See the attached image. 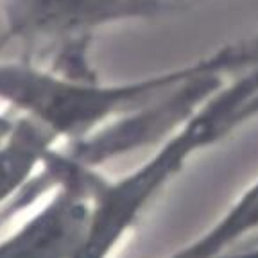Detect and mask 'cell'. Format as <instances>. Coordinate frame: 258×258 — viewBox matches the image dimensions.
<instances>
[{"label":"cell","mask_w":258,"mask_h":258,"mask_svg":"<svg viewBox=\"0 0 258 258\" xmlns=\"http://www.w3.org/2000/svg\"><path fill=\"white\" fill-rule=\"evenodd\" d=\"M57 142L41 122L16 115L11 133L0 142V212L40 172Z\"/></svg>","instance_id":"cell-6"},{"label":"cell","mask_w":258,"mask_h":258,"mask_svg":"<svg viewBox=\"0 0 258 258\" xmlns=\"http://www.w3.org/2000/svg\"><path fill=\"white\" fill-rule=\"evenodd\" d=\"M226 74L208 72L183 83L158 101L108 122L83 138L69 142L67 154L90 167L153 147L172 135L196 109L226 83Z\"/></svg>","instance_id":"cell-4"},{"label":"cell","mask_w":258,"mask_h":258,"mask_svg":"<svg viewBox=\"0 0 258 258\" xmlns=\"http://www.w3.org/2000/svg\"><path fill=\"white\" fill-rule=\"evenodd\" d=\"M254 242H258V233L254 235V237H251V238H247L246 242H242L240 246H247V244H254Z\"/></svg>","instance_id":"cell-9"},{"label":"cell","mask_w":258,"mask_h":258,"mask_svg":"<svg viewBox=\"0 0 258 258\" xmlns=\"http://www.w3.org/2000/svg\"><path fill=\"white\" fill-rule=\"evenodd\" d=\"M194 0H2L6 47L13 41L47 43L56 48L72 41H90L97 29L140 18L177 13Z\"/></svg>","instance_id":"cell-3"},{"label":"cell","mask_w":258,"mask_h":258,"mask_svg":"<svg viewBox=\"0 0 258 258\" xmlns=\"http://www.w3.org/2000/svg\"><path fill=\"white\" fill-rule=\"evenodd\" d=\"M90 210V199L79 183L64 179L29 219L0 238V258H77Z\"/></svg>","instance_id":"cell-5"},{"label":"cell","mask_w":258,"mask_h":258,"mask_svg":"<svg viewBox=\"0 0 258 258\" xmlns=\"http://www.w3.org/2000/svg\"><path fill=\"white\" fill-rule=\"evenodd\" d=\"M258 63V32L194 63L124 83L70 79L32 61H0V101L41 122L69 142L158 101L183 83L208 72L237 76Z\"/></svg>","instance_id":"cell-1"},{"label":"cell","mask_w":258,"mask_h":258,"mask_svg":"<svg viewBox=\"0 0 258 258\" xmlns=\"http://www.w3.org/2000/svg\"><path fill=\"white\" fill-rule=\"evenodd\" d=\"M258 233V177L208 230L167 258H219Z\"/></svg>","instance_id":"cell-7"},{"label":"cell","mask_w":258,"mask_h":258,"mask_svg":"<svg viewBox=\"0 0 258 258\" xmlns=\"http://www.w3.org/2000/svg\"><path fill=\"white\" fill-rule=\"evenodd\" d=\"M258 117V63L242 70L206 99L188 120L156 145L127 174L109 179L90 169V222L77 258H109L138 217L183 167L235 129Z\"/></svg>","instance_id":"cell-2"},{"label":"cell","mask_w":258,"mask_h":258,"mask_svg":"<svg viewBox=\"0 0 258 258\" xmlns=\"http://www.w3.org/2000/svg\"><path fill=\"white\" fill-rule=\"evenodd\" d=\"M15 120H16V115H15V117H11V115H6V113H2V115H0V142L4 140V138L11 133L13 125H15Z\"/></svg>","instance_id":"cell-8"}]
</instances>
